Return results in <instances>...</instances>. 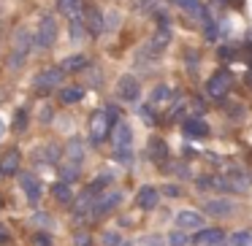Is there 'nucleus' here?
<instances>
[{"label": "nucleus", "mask_w": 252, "mask_h": 246, "mask_svg": "<svg viewBox=\"0 0 252 246\" xmlns=\"http://www.w3.org/2000/svg\"><path fill=\"white\" fill-rule=\"evenodd\" d=\"M30 49H33V35H30L28 27H19L11 38V55H8V68L11 71H19V68L28 62Z\"/></svg>", "instance_id": "f257e3e1"}, {"label": "nucleus", "mask_w": 252, "mask_h": 246, "mask_svg": "<svg viewBox=\"0 0 252 246\" xmlns=\"http://www.w3.org/2000/svg\"><path fill=\"white\" fill-rule=\"evenodd\" d=\"M57 35H60V30H57V17L55 14H46V17H41L38 27H35L33 46L38 52H49L52 46L57 44Z\"/></svg>", "instance_id": "f03ea898"}, {"label": "nucleus", "mask_w": 252, "mask_h": 246, "mask_svg": "<svg viewBox=\"0 0 252 246\" xmlns=\"http://www.w3.org/2000/svg\"><path fill=\"white\" fill-rule=\"evenodd\" d=\"M111 130H114V122L109 119L106 109L93 111V116H90V143H93V146H100L103 141L111 138Z\"/></svg>", "instance_id": "7ed1b4c3"}, {"label": "nucleus", "mask_w": 252, "mask_h": 246, "mask_svg": "<svg viewBox=\"0 0 252 246\" xmlns=\"http://www.w3.org/2000/svg\"><path fill=\"white\" fill-rule=\"evenodd\" d=\"M63 76H65V71H63L60 65H52V68H44V71L38 73V76L33 79V89L38 95H49V92H57L63 84Z\"/></svg>", "instance_id": "20e7f679"}, {"label": "nucleus", "mask_w": 252, "mask_h": 246, "mask_svg": "<svg viewBox=\"0 0 252 246\" xmlns=\"http://www.w3.org/2000/svg\"><path fill=\"white\" fill-rule=\"evenodd\" d=\"M230 87H233V73H230L228 68H217L206 82V95L214 100H225V95L230 92Z\"/></svg>", "instance_id": "39448f33"}, {"label": "nucleus", "mask_w": 252, "mask_h": 246, "mask_svg": "<svg viewBox=\"0 0 252 246\" xmlns=\"http://www.w3.org/2000/svg\"><path fill=\"white\" fill-rule=\"evenodd\" d=\"M138 95H141V82H138V76L122 73V76L117 79V98H120L122 103H136Z\"/></svg>", "instance_id": "423d86ee"}, {"label": "nucleus", "mask_w": 252, "mask_h": 246, "mask_svg": "<svg viewBox=\"0 0 252 246\" xmlns=\"http://www.w3.org/2000/svg\"><path fill=\"white\" fill-rule=\"evenodd\" d=\"M176 8H182L185 11V17H190L192 22L198 25H206L209 19H212V11H209L206 3H201V0H171Z\"/></svg>", "instance_id": "0eeeda50"}, {"label": "nucleus", "mask_w": 252, "mask_h": 246, "mask_svg": "<svg viewBox=\"0 0 252 246\" xmlns=\"http://www.w3.org/2000/svg\"><path fill=\"white\" fill-rule=\"evenodd\" d=\"M82 19H84V25H87V33L90 35H100L106 30V14L100 11L95 3H84Z\"/></svg>", "instance_id": "6e6552de"}, {"label": "nucleus", "mask_w": 252, "mask_h": 246, "mask_svg": "<svg viewBox=\"0 0 252 246\" xmlns=\"http://www.w3.org/2000/svg\"><path fill=\"white\" fill-rule=\"evenodd\" d=\"M122 203V192L120 190H106L100 197H95V206H93V217L100 219L106 214H111L117 206Z\"/></svg>", "instance_id": "1a4fd4ad"}, {"label": "nucleus", "mask_w": 252, "mask_h": 246, "mask_svg": "<svg viewBox=\"0 0 252 246\" xmlns=\"http://www.w3.org/2000/svg\"><path fill=\"white\" fill-rule=\"evenodd\" d=\"M228 184H230V192H250L252 190V173L241 165H230L228 170Z\"/></svg>", "instance_id": "9d476101"}, {"label": "nucleus", "mask_w": 252, "mask_h": 246, "mask_svg": "<svg viewBox=\"0 0 252 246\" xmlns=\"http://www.w3.org/2000/svg\"><path fill=\"white\" fill-rule=\"evenodd\" d=\"M212 130H209L206 119H201V116H187V119L182 122V136H185L187 141H201Z\"/></svg>", "instance_id": "9b49d317"}, {"label": "nucleus", "mask_w": 252, "mask_h": 246, "mask_svg": "<svg viewBox=\"0 0 252 246\" xmlns=\"http://www.w3.org/2000/svg\"><path fill=\"white\" fill-rule=\"evenodd\" d=\"M19 187H22V192H25L30 206H38L41 195H44V187L35 179V173H19Z\"/></svg>", "instance_id": "f8f14e48"}, {"label": "nucleus", "mask_w": 252, "mask_h": 246, "mask_svg": "<svg viewBox=\"0 0 252 246\" xmlns=\"http://www.w3.org/2000/svg\"><path fill=\"white\" fill-rule=\"evenodd\" d=\"M201 208L209 217H230V214L236 211V203L228 200V197H206Z\"/></svg>", "instance_id": "ddd939ff"}, {"label": "nucleus", "mask_w": 252, "mask_h": 246, "mask_svg": "<svg viewBox=\"0 0 252 246\" xmlns=\"http://www.w3.org/2000/svg\"><path fill=\"white\" fill-rule=\"evenodd\" d=\"M147 154H149V160H152V163L158 165L160 170H163L165 163H168V143H165V138H160V136H152V138H149Z\"/></svg>", "instance_id": "4468645a"}, {"label": "nucleus", "mask_w": 252, "mask_h": 246, "mask_svg": "<svg viewBox=\"0 0 252 246\" xmlns=\"http://www.w3.org/2000/svg\"><path fill=\"white\" fill-rule=\"evenodd\" d=\"M136 206L141 208V211H155V208L160 206V190H155L152 184L138 187V192H136Z\"/></svg>", "instance_id": "2eb2a0df"}, {"label": "nucleus", "mask_w": 252, "mask_h": 246, "mask_svg": "<svg viewBox=\"0 0 252 246\" xmlns=\"http://www.w3.org/2000/svg\"><path fill=\"white\" fill-rule=\"evenodd\" d=\"M19 165H22V152L19 149H8L0 157V179H11L14 173H19Z\"/></svg>", "instance_id": "dca6fc26"}, {"label": "nucleus", "mask_w": 252, "mask_h": 246, "mask_svg": "<svg viewBox=\"0 0 252 246\" xmlns=\"http://www.w3.org/2000/svg\"><path fill=\"white\" fill-rule=\"evenodd\" d=\"M176 227L190 233V230H203V214L192 211V208H185V211L176 214Z\"/></svg>", "instance_id": "f3484780"}, {"label": "nucleus", "mask_w": 252, "mask_h": 246, "mask_svg": "<svg viewBox=\"0 0 252 246\" xmlns=\"http://www.w3.org/2000/svg\"><path fill=\"white\" fill-rule=\"evenodd\" d=\"M63 152H65V146H60V143L49 141L44 149H38V152H33V160H38V163L44 165H60V157Z\"/></svg>", "instance_id": "a211bd4d"}, {"label": "nucleus", "mask_w": 252, "mask_h": 246, "mask_svg": "<svg viewBox=\"0 0 252 246\" xmlns=\"http://www.w3.org/2000/svg\"><path fill=\"white\" fill-rule=\"evenodd\" d=\"M225 241V230H220V227H203V230H198L195 233V238L190 241L192 246H220Z\"/></svg>", "instance_id": "6ab92c4d"}, {"label": "nucleus", "mask_w": 252, "mask_h": 246, "mask_svg": "<svg viewBox=\"0 0 252 246\" xmlns=\"http://www.w3.org/2000/svg\"><path fill=\"white\" fill-rule=\"evenodd\" d=\"M111 141H114V146H133V130L127 122H117L114 130H111Z\"/></svg>", "instance_id": "aec40b11"}, {"label": "nucleus", "mask_w": 252, "mask_h": 246, "mask_svg": "<svg viewBox=\"0 0 252 246\" xmlns=\"http://www.w3.org/2000/svg\"><path fill=\"white\" fill-rule=\"evenodd\" d=\"M111 181H114V176H111L109 170H103V173H98V176H95V179L90 181V184L84 187V190H87V192H93L95 197H100V195H103V192L111 187Z\"/></svg>", "instance_id": "412c9836"}, {"label": "nucleus", "mask_w": 252, "mask_h": 246, "mask_svg": "<svg viewBox=\"0 0 252 246\" xmlns=\"http://www.w3.org/2000/svg\"><path fill=\"white\" fill-rule=\"evenodd\" d=\"M82 98H84V87H79V84H68V87H60V103L76 106V103H82Z\"/></svg>", "instance_id": "4be33fe9"}, {"label": "nucleus", "mask_w": 252, "mask_h": 246, "mask_svg": "<svg viewBox=\"0 0 252 246\" xmlns=\"http://www.w3.org/2000/svg\"><path fill=\"white\" fill-rule=\"evenodd\" d=\"M87 65H90V60L84 55H71L60 62V68L65 73H82V71H87Z\"/></svg>", "instance_id": "5701e85b"}, {"label": "nucleus", "mask_w": 252, "mask_h": 246, "mask_svg": "<svg viewBox=\"0 0 252 246\" xmlns=\"http://www.w3.org/2000/svg\"><path fill=\"white\" fill-rule=\"evenodd\" d=\"M65 154H68V160L71 163H82L84 160V141L79 136H71L65 141Z\"/></svg>", "instance_id": "b1692460"}, {"label": "nucleus", "mask_w": 252, "mask_h": 246, "mask_svg": "<svg viewBox=\"0 0 252 246\" xmlns=\"http://www.w3.org/2000/svg\"><path fill=\"white\" fill-rule=\"evenodd\" d=\"M52 197H55L60 206H71V200H73L71 184H65V181H55V184H52Z\"/></svg>", "instance_id": "393cba45"}, {"label": "nucleus", "mask_w": 252, "mask_h": 246, "mask_svg": "<svg viewBox=\"0 0 252 246\" xmlns=\"http://www.w3.org/2000/svg\"><path fill=\"white\" fill-rule=\"evenodd\" d=\"M68 30H71V44H73V46H79L84 38H87V25H84L82 17H71Z\"/></svg>", "instance_id": "a878e982"}, {"label": "nucleus", "mask_w": 252, "mask_h": 246, "mask_svg": "<svg viewBox=\"0 0 252 246\" xmlns=\"http://www.w3.org/2000/svg\"><path fill=\"white\" fill-rule=\"evenodd\" d=\"M163 173H174L179 181L192 179V170H190V165H187V160H182V163H165Z\"/></svg>", "instance_id": "bb28decb"}, {"label": "nucleus", "mask_w": 252, "mask_h": 246, "mask_svg": "<svg viewBox=\"0 0 252 246\" xmlns=\"http://www.w3.org/2000/svg\"><path fill=\"white\" fill-rule=\"evenodd\" d=\"M57 170H60V181H65V184H73V181H79V176H82L79 163H65V165L60 163Z\"/></svg>", "instance_id": "cd10ccee"}, {"label": "nucleus", "mask_w": 252, "mask_h": 246, "mask_svg": "<svg viewBox=\"0 0 252 246\" xmlns=\"http://www.w3.org/2000/svg\"><path fill=\"white\" fill-rule=\"evenodd\" d=\"M171 98H174V89L168 87V84H158V87L152 89V106H165V103H171Z\"/></svg>", "instance_id": "c85d7f7f"}, {"label": "nucleus", "mask_w": 252, "mask_h": 246, "mask_svg": "<svg viewBox=\"0 0 252 246\" xmlns=\"http://www.w3.org/2000/svg\"><path fill=\"white\" fill-rule=\"evenodd\" d=\"M195 187H198V192H212V190H217V176H214V173L195 176Z\"/></svg>", "instance_id": "c756f323"}, {"label": "nucleus", "mask_w": 252, "mask_h": 246, "mask_svg": "<svg viewBox=\"0 0 252 246\" xmlns=\"http://www.w3.org/2000/svg\"><path fill=\"white\" fill-rule=\"evenodd\" d=\"M239 55H241V52H239V46H236V44H225V46H220V49H217V57H220L222 62L239 60Z\"/></svg>", "instance_id": "7c9ffc66"}, {"label": "nucleus", "mask_w": 252, "mask_h": 246, "mask_svg": "<svg viewBox=\"0 0 252 246\" xmlns=\"http://www.w3.org/2000/svg\"><path fill=\"white\" fill-rule=\"evenodd\" d=\"M220 30H222V22H217V19H209L206 25H203V38L206 41H217L220 38Z\"/></svg>", "instance_id": "2f4dec72"}, {"label": "nucleus", "mask_w": 252, "mask_h": 246, "mask_svg": "<svg viewBox=\"0 0 252 246\" xmlns=\"http://www.w3.org/2000/svg\"><path fill=\"white\" fill-rule=\"evenodd\" d=\"M28 122H30V111L19 109L17 114H14V133H25L28 130Z\"/></svg>", "instance_id": "473e14b6"}, {"label": "nucleus", "mask_w": 252, "mask_h": 246, "mask_svg": "<svg viewBox=\"0 0 252 246\" xmlns=\"http://www.w3.org/2000/svg\"><path fill=\"white\" fill-rule=\"evenodd\" d=\"M165 244H168V246H187V244H190V235H187L185 230H179V227H176L174 233H168Z\"/></svg>", "instance_id": "72a5a7b5"}, {"label": "nucleus", "mask_w": 252, "mask_h": 246, "mask_svg": "<svg viewBox=\"0 0 252 246\" xmlns=\"http://www.w3.org/2000/svg\"><path fill=\"white\" fill-rule=\"evenodd\" d=\"M198 65H201V55H198L195 49H187L185 52V68L190 73H198Z\"/></svg>", "instance_id": "f704fd0d"}, {"label": "nucleus", "mask_w": 252, "mask_h": 246, "mask_svg": "<svg viewBox=\"0 0 252 246\" xmlns=\"http://www.w3.org/2000/svg\"><path fill=\"white\" fill-rule=\"evenodd\" d=\"M114 160L122 165H130L133 163V146H114Z\"/></svg>", "instance_id": "c9c22d12"}, {"label": "nucleus", "mask_w": 252, "mask_h": 246, "mask_svg": "<svg viewBox=\"0 0 252 246\" xmlns=\"http://www.w3.org/2000/svg\"><path fill=\"white\" fill-rule=\"evenodd\" d=\"M57 11L65 17H76L79 11V0H57Z\"/></svg>", "instance_id": "e433bc0d"}, {"label": "nucleus", "mask_w": 252, "mask_h": 246, "mask_svg": "<svg viewBox=\"0 0 252 246\" xmlns=\"http://www.w3.org/2000/svg\"><path fill=\"white\" fill-rule=\"evenodd\" d=\"M33 246H55L52 230H35V235H33Z\"/></svg>", "instance_id": "4c0bfd02"}, {"label": "nucleus", "mask_w": 252, "mask_h": 246, "mask_svg": "<svg viewBox=\"0 0 252 246\" xmlns=\"http://www.w3.org/2000/svg\"><path fill=\"white\" fill-rule=\"evenodd\" d=\"M30 219H33V224H35L38 230H52V217H49L46 211H35Z\"/></svg>", "instance_id": "58836bf2"}, {"label": "nucleus", "mask_w": 252, "mask_h": 246, "mask_svg": "<svg viewBox=\"0 0 252 246\" xmlns=\"http://www.w3.org/2000/svg\"><path fill=\"white\" fill-rule=\"evenodd\" d=\"M250 241H252L250 230H236V233H230V244H236V246H250Z\"/></svg>", "instance_id": "ea45409f"}, {"label": "nucleus", "mask_w": 252, "mask_h": 246, "mask_svg": "<svg viewBox=\"0 0 252 246\" xmlns=\"http://www.w3.org/2000/svg\"><path fill=\"white\" fill-rule=\"evenodd\" d=\"M138 116H141V119L147 122L149 127H155V125H158V116H155V109H152V103L141 106V109H138Z\"/></svg>", "instance_id": "a19ab883"}, {"label": "nucleus", "mask_w": 252, "mask_h": 246, "mask_svg": "<svg viewBox=\"0 0 252 246\" xmlns=\"http://www.w3.org/2000/svg\"><path fill=\"white\" fill-rule=\"evenodd\" d=\"M122 241H125V238H122L117 230H106V233L100 235V244H103V246H120Z\"/></svg>", "instance_id": "79ce46f5"}, {"label": "nucleus", "mask_w": 252, "mask_h": 246, "mask_svg": "<svg viewBox=\"0 0 252 246\" xmlns=\"http://www.w3.org/2000/svg\"><path fill=\"white\" fill-rule=\"evenodd\" d=\"M225 114H228L230 119H244V106L230 103V106H225Z\"/></svg>", "instance_id": "37998d69"}, {"label": "nucleus", "mask_w": 252, "mask_h": 246, "mask_svg": "<svg viewBox=\"0 0 252 246\" xmlns=\"http://www.w3.org/2000/svg\"><path fill=\"white\" fill-rule=\"evenodd\" d=\"M73 246H93V238H90V233H84V230L73 233Z\"/></svg>", "instance_id": "c03bdc74"}, {"label": "nucleus", "mask_w": 252, "mask_h": 246, "mask_svg": "<svg viewBox=\"0 0 252 246\" xmlns=\"http://www.w3.org/2000/svg\"><path fill=\"white\" fill-rule=\"evenodd\" d=\"M141 246H165V238H160V235H147V238H141Z\"/></svg>", "instance_id": "a18cd8bd"}, {"label": "nucleus", "mask_w": 252, "mask_h": 246, "mask_svg": "<svg viewBox=\"0 0 252 246\" xmlns=\"http://www.w3.org/2000/svg\"><path fill=\"white\" fill-rule=\"evenodd\" d=\"M136 11H158V8H155V0H138L136 3Z\"/></svg>", "instance_id": "49530a36"}, {"label": "nucleus", "mask_w": 252, "mask_h": 246, "mask_svg": "<svg viewBox=\"0 0 252 246\" xmlns=\"http://www.w3.org/2000/svg\"><path fill=\"white\" fill-rule=\"evenodd\" d=\"M163 195H165V197H179V195H182V187H176V184H165V187H163Z\"/></svg>", "instance_id": "de8ad7c7"}, {"label": "nucleus", "mask_w": 252, "mask_h": 246, "mask_svg": "<svg viewBox=\"0 0 252 246\" xmlns=\"http://www.w3.org/2000/svg\"><path fill=\"white\" fill-rule=\"evenodd\" d=\"M6 244H11V233L0 224V246H6Z\"/></svg>", "instance_id": "09e8293b"}, {"label": "nucleus", "mask_w": 252, "mask_h": 246, "mask_svg": "<svg viewBox=\"0 0 252 246\" xmlns=\"http://www.w3.org/2000/svg\"><path fill=\"white\" fill-rule=\"evenodd\" d=\"M41 119H44V122H52V109H49V106L41 111Z\"/></svg>", "instance_id": "8fccbe9b"}, {"label": "nucleus", "mask_w": 252, "mask_h": 246, "mask_svg": "<svg viewBox=\"0 0 252 246\" xmlns=\"http://www.w3.org/2000/svg\"><path fill=\"white\" fill-rule=\"evenodd\" d=\"M117 224H120V227H130L133 222H130V217H122V219H120V222H117Z\"/></svg>", "instance_id": "3c124183"}, {"label": "nucleus", "mask_w": 252, "mask_h": 246, "mask_svg": "<svg viewBox=\"0 0 252 246\" xmlns=\"http://www.w3.org/2000/svg\"><path fill=\"white\" fill-rule=\"evenodd\" d=\"M120 246H133V244H130V241H122V244H120Z\"/></svg>", "instance_id": "603ef678"}, {"label": "nucleus", "mask_w": 252, "mask_h": 246, "mask_svg": "<svg viewBox=\"0 0 252 246\" xmlns=\"http://www.w3.org/2000/svg\"><path fill=\"white\" fill-rule=\"evenodd\" d=\"M3 130H6V127H3V122H0V138H3Z\"/></svg>", "instance_id": "864d4df0"}, {"label": "nucleus", "mask_w": 252, "mask_h": 246, "mask_svg": "<svg viewBox=\"0 0 252 246\" xmlns=\"http://www.w3.org/2000/svg\"><path fill=\"white\" fill-rule=\"evenodd\" d=\"M250 246H252V241H250Z\"/></svg>", "instance_id": "5fc2aeb1"}, {"label": "nucleus", "mask_w": 252, "mask_h": 246, "mask_svg": "<svg viewBox=\"0 0 252 246\" xmlns=\"http://www.w3.org/2000/svg\"><path fill=\"white\" fill-rule=\"evenodd\" d=\"M230 246H236V244H230Z\"/></svg>", "instance_id": "6e6d98bb"}]
</instances>
